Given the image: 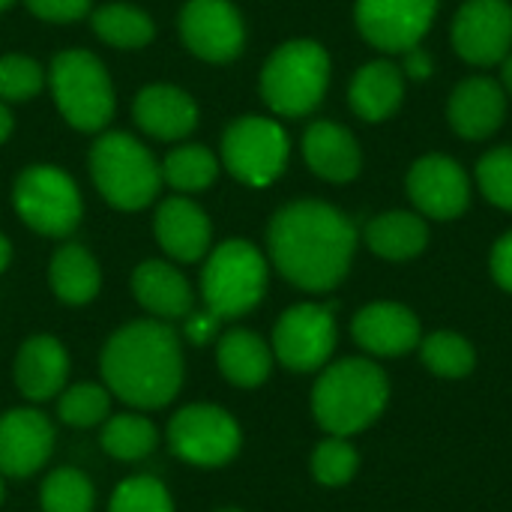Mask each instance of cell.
I'll list each match as a JSON object with an SVG mask.
<instances>
[{"label":"cell","mask_w":512,"mask_h":512,"mask_svg":"<svg viewBox=\"0 0 512 512\" xmlns=\"http://www.w3.org/2000/svg\"><path fill=\"white\" fill-rule=\"evenodd\" d=\"M267 243L273 264L291 285L321 294L348 276L357 228L324 201H297L273 216Z\"/></svg>","instance_id":"1"},{"label":"cell","mask_w":512,"mask_h":512,"mask_svg":"<svg viewBox=\"0 0 512 512\" xmlns=\"http://www.w3.org/2000/svg\"><path fill=\"white\" fill-rule=\"evenodd\" d=\"M102 375L108 390L135 408L168 405L183 384L177 333L159 321H135L123 327L102 351Z\"/></svg>","instance_id":"2"},{"label":"cell","mask_w":512,"mask_h":512,"mask_svg":"<svg viewBox=\"0 0 512 512\" xmlns=\"http://www.w3.org/2000/svg\"><path fill=\"white\" fill-rule=\"evenodd\" d=\"M390 384L381 366L363 357H348L330 366L312 393V411L321 429L348 438L372 426L387 408Z\"/></svg>","instance_id":"3"},{"label":"cell","mask_w":512,"mask_h":512,"mask_svg":"<svg viewBox=\"0 0 512 512\" xmlns=\"http://www.w3.org/2000/svg\"><path fill=\"white\" fill-rule=\"evenodd\" d=\"M330 84V57L312 39H294L276 48L261 72V93L282 117L315 111Z\"/></svg>","instance_id":"4"},{"label":"cell","mask_w":512,"mask_h":512,"mask_svg":"<svg viewBox=\"0 0 512 512\" xmlns=\"http://www.w3.org/2000/svg\"><path fill=\"white\" fill-rule=\"evenodd\" d=\"M207 309L216 318H240L252 312L267 291V264L246 240L222 243L201 276Z\"/></svg>","instance_id":"5"},{"label":"cell","mask_w":512,"mask_h":512,"mask_svg":"<svg viewBox=\"0 0 512 512\" xmlns=\"http://www.w3.org/2000/svg\"><path fill=\"white\" fill-rule=\"evenodd\" d=\"M90 168L99 192L120 210H141L159 192V168L153 156L123 132H111L96 141Z\"/></svg>","instance_id":"6"},{"label":"cell","mask_w":512,"mask_h":512,"mask_svg":"<svg viewBox=\"0 0 512 512\" xmlns=\"http://www.w3.org/2000/svg\"><path fill=\"white\" fill-rule=\"evenodd\" d=\"M54 99L63 117L84 132L102 129L114 111L111 81L102 63L87 51H63L51 63Z\"/></svg>","instance_id":"7"},{"label":"cell","mask_w":512,"mask_h":512,"mask_svg":"<svg viewBox=\"0 0 512 512\" xmlns=\"http://www.w3.org/2000/svg\"><path fill=\"white\" fill-rule=\"evenodd\" d=\"M15 207L30 228L48 237H66L81 219V198L75 183L48 165L27 168L18 177Z\"/></svg>","instance_id":"8"},{"label":"cell","mask_w":512,"mask_h":512,"mask_svg":"<svg viewBox=\"0 0 512 512\" xmlns=\"http://www.w3.org/2000/svg\"><path fill=\"white\" fill-rule=\"evenodd\" d=\"M222 156L237 180L249 186H267L288 162V135L276 120L243 117L225 132Z\"/></svg>","instance_id":"9"},{"label":"cell","mask_w":512,"mask_h":512,"mask_svg":"<svg viewBox=\"0 0 512 512\" xmlns=\"http://www.w3.org/2000/svg\"><path fill=\"white\" fill-rule=\"evenodd\" d=\"M168 444L183 462L216 468L237 456L240 429L234 417L216 405H189L174 414L168 426Z\"/></svg>","instance_id":"10"},{"label":"cell","mask_w":512,"mask_h":512,"mask_svg":"<svg viewBox=\"0 0 512 512\" xmlns=\"http://www.w3.org/2000/svg\"><path fill=\"white\" fill-rule=\"evenodd\" d=\"M438 15V0H357L354 18L369 45L402 54L423 42Z\"/></svg>","instance_id":"11"},{"label":"cell","mask_w":512,"mask_h":512,"mask_svg":"<svg viewBox=\"0 0 512 512\" xmlns=\"http://www.w3.org/2000/svg\"><path fill=\"white\" fill-rule=\"evenodd\" d=\"M336 348V321L333 309L300 303L288 309L273 330V351L282 366L291 372L321 369Z\"/></svg>","instance_id":"12"},{"label":"cell","mask_w":512,"mask_h":512,"mask_svg":"<svg viewBox=\"0 0 512 512\" xmlns=\"http://www.w3.org/2000/svg\"><path fill=\"white\" fill-rule=\"evenodd\" d=\"M453 48L471 66L501 63L512 48V6L507 0H465L453 18Z\"/></svg>","instance_id":"13"},{"label":"cell","mask_w":512,"mask_h":512,"mask_svg":"<svg viewBox=\"0 0 512 512\" xmlns=\"http://www.w3.org/2000/svg\"><path fill=\"white\" fill-rule=\"evenodd\" d=\"M408 198L420 216L429 219H459L471 204L468 171L444 153H429L417 159L408 171Z\"/></svg>","instance_id":"14"},{"label":"cell","mask_w":512,"mask_h":512,"mask_svg":"<svg viewBox=\"0 0 512 512\" xmlns=\"http://www.w3.org/2000/svg\"><path fill=\"white\" fill-rule=\"evenodd\" d=\"M180 30L186 45L213 63L231 60L243 48V21L228 0H189Z\"/></svg>","instance_id":"15"},{"label":"cell","mask_w":512,"mask_h":512,"mask_svg":"<svg viewBox=\"0 0 512 512\" xmlns=\"http://www.w3.org/2000/svg\"><path fill=\"white\" fill-rule=\"evenodd\" d=\"M450 126L465 141H486L492 138L507 117V93L498 81L486 75H471L456 84L447 102Z\"/></svg>","instance_id":"16"},{"label":"cell","mask_w":512,"mask_h":512,"mask_svg":"<svg viewBox=\"0 0 512 512\" xmlns=\"http://www.w3.org/2000/svg\"><path fill=\"white\" fill-rule=\"evenodd\" d=\"M54 447V429L39 411H9L0 417V474L30 477L36 474Z\"/></svg>","instance_id":"17"},{"label":"cell","mask_w":512,"mask_h":512,"mask_svg":"<svg viewBox=\"0 0 512 512\" xmlns=\"http://www.w3.org/2000/svg\"><path fill=\"white\" fill-rule=\"evenodd\" d=\"M360 348L375 357H402L420 345V321L402 303H372L363 306L351 324Z\"/></svg>","instance_id":"18"},{"label":"cell","mask_w":512,"mask_h":512,"mask_svg":"<svg viewBox=\"0 0 512 512\" xmlns=\"http://www.w3.org/2000/svg\"><path fill=\"white\" fill-rule=\"evenodd\" d=\"M303 156L309 162V168L330 180V183H348L360 174L363 165V153L357 138L330 120H318L306 129L303 135Z\"/></svg>","instance_id":"19"},{"label":"cell","mask_w":512,"mask_h":512,"mask_svg":"<svg viewBox=\"0 0 512 512\" xmlns=\"http://www.w3.org/2000/svg\"><path fill=\"white\" fill-rule=\"evenodd\" d=\"M69 360L57 339L33 336L21 345L15 360V384L30 402H45L57 396L66 384Z\"/></svg>","instance_id":"20"},{"label":"cell","mask_w":512,"mask_h":512,"mask_svg":"<svg viewBox=\"0 0 512 512\" xmlns=\"http://www.w3.org/2000/svg\"><path fill=\"white\" fill-rule=\"evenodd\" d=\"M402 96H405V75L390 60H372L360 66L348 90L354 114L363 117L366 123H381L390 114H396Z\"/></svg>","instance_id":"21"},{"label":"cell","mask_w":512,"mask_h":512,"mask_svg":"<svg viewBox=\"0 0 512 512\" xmlns=\"http://www.w3.org/2000/svg\"><path fill=\"white\" fill-rule=\"evenodd\" d=\"M135 120L144 132L165 138V141H177L195 129L198 111H195V102L183 90L156 84V87H147L138 93Z\"/></svg>","instance_id":"22"},{"label":"cell","mask_w":512,"mask_h":512,"mask_svg":"<svg viewBox=\"0 0 512 512\" xmlns=\"http://www.w3.org/2000/svg\"><path fill=\"white\" fill-rule=\"evenodd\" d=\"M156 237L177 261H198L210 243V222L186 198H168L156 213Z\"/></svg>","instance_id":"23"},{"label":"cell","mask_w":512,"mask_h":512,"mask_svg":"<svg viewBox=\"0 0 512 512\" xmlns=\"http://www.w3.org/2000/svg\"><path fill=\"white\" fill-rule=\"evenodd\" d=\"M366 243L387 261H411L429 243V228L420 213L387 210L366 225Z\"/></svg>","instance_id":"24"},{"label":"cell","mask_w":512,"mask_h":512,"mask_svg":"<svg viewBox=\"0 0 512 512\" xmlns=\"http://www.w3.org/2000/svg\"><path fill=\"white\" fill-rule=\"evenodd\" d=\"M132 291L138 303L159 318H183L192 309V291L186 279L162 261L141 264L132 276Z\"/></svg>","instance_id":"25"},{"label":"cell","mask_w":512,"mask_h":512,"mask_svg":"<svg viewBox=\"0 0 512 512\" xmlns=\"http://www.w3.org/2000/svg\"><path fill=\"white\" fill-rule=\"evenodd\" d=\"M273 366L270 348L249 330H231L219 342V369L237 387H258Z\"/></svg>","instance_id":"26"},{"label":"cell","mask_w":512,"mask_h":512,"mask_svg":"<svg viewBox=\"0 0 512 512\" xmlns=\"http://www.w3.org/2000/svg\"><path fill=\"white\" fill-rule=\"evenodd\" d=\"M51 285L63 303L81 306L99 291V267L81 246H63L51 261Z\"/></svg>","instance_id":"27"},{"label":"cell","mask_w":512,"mask_h":512,"mask_svg":"<svg viewBox=\"0 0 512 512\" xmlns=\"http://www.w3.org/2000/svg\"><path fill=\"white\" fill-rule=\"evenodd\" d=\"M102 447L120 462L144 459L156 447V426L138 414H117L102 426Z\"/></svg>","instance_id":"28"},{"label":"cell","mask_w":512,"mask_h":512,"mask_svg":"<svg viewBox=\"0 0 512 512\" xmlns=\"http://www.w3.org/2000/svg\"><path fill=\"white\" fill-rule=\"evenodd\" d=\"M420 357L429 366V372L438 378H465L474 372V360H477L468 339H462L459 333H444V330L423 339Z\"/></svg>","instance_id":"29"},{"label":"cell","mask_w":512,"mask_h":512,"mask_svg":"<svg viewBox=\"0 0 512 512\" xmlns=\"http://www.w3.org/2000/svg\"><path fill=\"white\" fill-rule=\"evenodd\" d=\"M93 30L105 42L120 45V48H138V45L153 39V21L144 12H138L132 6H123V3H111V6L96 9Z\"/></svg>","instance_id":"30"},{"label":"cell","mask_w":512,"mask_h":512,"mask_svg":"<svg viewBox=\"0 0 512 512\" xmlns=\"http://www.w3.org/2000/svg\"><path fill=\"white\" fill-rule=\"evenodd\" d=\"M42 510L45 512H90L93 486L75 468H57L42 483Z\"/></svg>","instance_id":"31"},{"label":"cell","mask_w":512,"mask_h":512,"mask_svg":"<svg viewBox=\"0 0 512 512\" xmlns=\"http://www.w3.org/2000/svg\"><path fill=\"white\" fill-rule=\"evenodd\" d=\"M108 411H111V396H108V390H102L96 384H75V387L63 390L60 402H57L60 420L75 429H90L96 423H105Z\"/></svg>","instance_id":"32"},{"label":"cell","mask_w":512,"mask_h":512,"mask_svg":"<svg viewBox=\"0 0 512 512\" xmlns=\"http://www.w3.org/2000/svg\"><path fill=\"white\" fill-rule=\"evenodd\" d=\"M165 177L183 192L207 189L216 180V159L204 147H180L165 159Z\"/></svg>","instance_id":"33"},{"label":"cell","mask_w":512,"mask_h":512,"mask_svg":"<svg viewBox=\"0 0 512 512\" xmlns=\"http://www.w3.org/2000/svg\"><path fill=\"white\" fill-rule=\"evenodd\" d=\"M360 468L357 450L348 444V438H327L315 447L312 453V474L324 486H345Z\"/></svg>","instance_id":"34"},{"label":"cell","mask_w":512,"mask_h":512,"mask_svg":"<svg viewBox=\"0 0 512 512\" xmlns=\"http://www.w3.org/2000/svg\"><path fill=\"white\" fill-rule=\"evenodd\" d=\"M477 186L483 198L512 213V147H495L477 162Z\"/></svg>","instance_id":"35"},{"label":"cell","mask_w":512,"mask_h":512,"mask_svg":"<svg viewBox=\"0 0 512 512\" xmlns=\"http://www.w3.org/2000/svg\"><path fill=\"white\" fill-rule=\"evenodd\" d=\"M108 512H174L168 489L153 477H132L117 486Z\"/></svg>","instance_id":"36"},{"label":"cell","mask_w":512,"mask_h":512,"mask_svg":"<svg viewBox=\"0 0 512 512\" xmlns=\"http://www.w3.org/2000/svg\"><path fill=\"white\" fill-rule=\"evenodd\" d=\"M42 90V69L30 57H3L0 60V96L3 99H30Z\"/></svg>","instance_id":"37"},{"label":"cell","mask_w":512,"mask_h":512,"mask_svg":"<svg viewBox=\"0 0 512 512\" xmlns=\"http://www.w3.org/2000/svg\"><path fill=\"white\" fill-rule=\"evenodd\" d=\"M27 6L45 21H75L90 9V0H27Z\"/></svg>","instance_id":"38"},{"label":"cell","mask_w":512,"mask_h":512,"mask_svg":"<svg viewBox=\"0 0 512 512\" xmlns=\"http://www.w3.org/2000/svg\"><path fill=\"white\" fill-rule=\"evenodd\" d=\"M489 264H492L495 282H498L504 291H510L512 294V231H507V234L495 243Z\"/></svg>","instance_id":"39"},{"label":"cell","mask_w":512,"mask_h":512,"mask_svg":"<svg viewBox=\"0 0 512 512\" xmlns=\"http://www.w3.org/2000/svg\"><path fill=\"white\" fill-rule=\"evenodd\" d=\"M402 75H408V78H417V81H426L432 72H435V63H432V54L426 51V48H420V45H414V48H408V51H402Z\"/></svg>","instance_id":"40"},{"label":"cell","mask_w":512,"mask_h":512,"mask_svg":"<svg viewBox=\"0 0 512 512\" xmlns=\"http://www.w3.org/2000/svg\"><path fill=\"white\" fill-rule=\"evenodd\" d=\"M216 315L213 312H207V315H195L192 321H189V339L192 342H198V345H204L213 333H216Z\"/></svg>","instance_id":"41"},{"label":"cell","mask_w":512,"mask_h":512,"mask_svg":"<svg viewBox=\"0 0 512 512\" xmlns=\"http://www.w3.org/2000/svg\"><path fill=\"white\" fill-rule=\"evenodd\" d=\"M501 87L507 96H512V51L501 60Z\"/></svg>","instance_id":"42"},{"label":"cell","mask_w":512,"mask_h":512,"mask_svg":"<svg viewBox=\"0 0 512 512\" xmlns=\"http://www.w3.org/2000/svg\"><path fill=\"white\" fill-rule=\"evenodd\" d=\"M9 129H12V117H9V111H6V108L0 105V141H3L6 135H9Z\"/></svg>","instance_id":"43"},{"label":"cell","mask_w":512,"mask_h":512,"mask_svg":"<svg viewBox=\"0 0 512 512\" xmlns=\"http://www.w3.org/2000/svg\"><path fill=\"white\" fill-rule=\"evenodd\" d=\"M6 264H9V243H6V237H0V273Z\"/></svg>","instance_id":"44"},{"label":"cell","mask_w":512,"mask_h":512,"mask_svg":"<svg viewBox=\"0 0 512 512\" xmlns=\"http://www.w3.org/2000/svg\"><path fill=\"white\" fill-rule=\"evenodd\" d=\"M9 3H12V0H0V9H6Z\"/></svg>","instance_id":"45"},{"label":"cell","mask_w":512,"mask_h":512,"mask_svg":"<svg viewBox=\"0 0 512 512\" xmlns=\"http://www.w3.org/2000/svg\"><path fill=\"white\" fill-rule=\"evenodd\" d=\"M0 501H3V480H0Z\"/></svg>","instance_id":"46"}]
</instances>
